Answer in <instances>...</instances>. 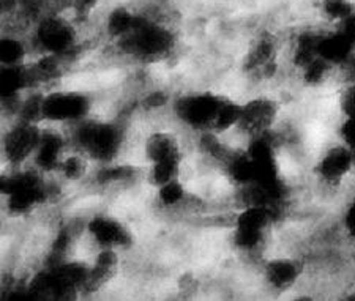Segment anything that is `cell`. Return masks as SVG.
Returning a JSON list of instances; mask_svg holds the SVG:
<instances>
[{"mask_svg": "<svg viewBox=\"0 0 355 301\" xmlns=\"http://www.w3.org/2000/svg\"><path fill=\"white\" fill-rule=\"evenodd\" d=\"M42 123L11 117L2 133V161L5 169H21L31 164L37 150Z\"/></svg>", "mask_w": 355, "mask_h": 301, "instance_id": "4", "label": "cell"}, {"mask_svg": "<svg viewBox=\"0 0 355 301\" xmlns=\"http://www.w3.org/2000/svg\"><path fill=\"white\" fill-rule=\"evenodd\" d=\"M336 106L340 117L355 118V81L343 84L336 90Z\"/></svg>", "mask_w": 355, "mask_h": 301, "instance_id": "6", "label": "cell"}, {"mask_svg": "<svg viewBox=\"0 0 355 301\" xmlns=\"http://www.w3.org/2000/svg\"><path fill=\"white\" fill-rule=\"evenodd\" d=\"M318 13L325 24L340 27L355 16V2L354 0H319Z\"/></svg>", "mask_w": 355, "mask_h": 301, "instance_id": "5", "label": "cell"}, {"mask_svg": "<svg viewBox=\"0 0 355 301\" xmlns=\"http://www.w3.org/2000/svg\"><path fill=\"white\" fill-rule=\"evenodd\" d=\"M83 241L92 255L96 249L128 251L133 246L135 234L125 221L114 213L95 212L84 219Z\"/></svg>", "mask_w": 355, "mask_h": 301, "instance_id": "3", "label": "cell"}, {"mask_svg": "<svg viewBox=\"0 0 355 301\" xmlns=\"http://www.w3.org/2000/svg\"><path fill=\"white\" fill-rule=\"evenodd\" d=\"M335 138L345 142L347 147L355 152V118L340 117L335 125Z\"/></svg>", "mask_w": 355, "mask_h": 301, "instance_id": "7", "label": "cell"}, {"mask_svg": "<svg viewBox=\"0 0 355 301\" xmlns=\"http://www.w3.org/2000/svg\"><path fill=\"white\" fill-rule=\"evenodd\" d=\"M259 284L268 293L299 292L310 273V260L305 254L284 251L267 254L256 266Z\"/></svg>", "mask_w": 355, "mask_h": 301, "instance_id": "1", "label": "cell"}, {"mask_svg": "<svg viewBox=\"0 0 355 301\" xmlns=\"http://www.w3.org/2000/svg\"><path fill=\"white\" fill-rule=\"evenodd\" d=\"M95 98L89 90L54 87L43 90L42 93V123L59 125V127H73L85 120L94 113Z\"/></svg>", "mask_w": 355, "mask_h": 301, "instance_id": "2", "label": "cell"}]
</instances>
